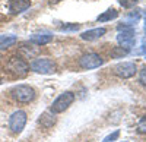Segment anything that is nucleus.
I'll return each instance as SVG.
<instances>
[{"label": "nucleus", "instance_id": "obj_7", "mask_svg": "<svg viewBox=\"0 0 146 142\" xmlns=\"http://www.w3.org/2000/svg\"><path fill=\"white\" fill-rule=\"evenodd\" d=\"M114 73L123 79L131 78L133 75L136 73V65L131 63V62H123V63H118L114 67Z\"/></svg>", "mask_w": 146, "mask_h": 142}, {"label": "nucleus", "instance_id": "obj_16", "mask_svg": "<svg viewBox=\"0 0 146 142\" xmlns=\"http://www.w3.org/2000/svg\"><path fill=\"white\" fill-rule=\"evenodd\" d=\"M111 54L114 57H121V56L127 54V50H124V47H115V49L111 51Z\"/></svg>", "mask_w": 146, "mask_h": 142}, {"label": "nucleus", "instance_id": "obj_8", "mask_svg": "<svg viewBox=\"0 0 146 142\" xmlns=\"http://www.w3.org/2000/svg\"><path fill=\"white\" fill-rule=\"evenodd\" d=\"M31 6V0H10L9 2V12L12 15H18L25 12Z\"/></svg>", "mask_w": 146, "mask_h": 142}, {"label": "nucleus", "instance_id": "obj_4", "mask_svg": "<svg viewBox=\"0 0 146 142\" xmlns=\"http://www.w3.org/2000/svg\"><path fill=\"white\" fill-rule=\"evenodd\" d=\"M6 67H7V70L10 73H13L15 76H19V78L25 76L28 73V70H29L28 63L23 60V59H21V57H10Z\"/></svg>", "mask_w": 146, "mask_h": 142}, {"label": "nucleus", "instance_id": "obj_5", "mask_svg": "<svg viewBox=\"0 0 146 142\" xmlns=\"http://www.w3.org/2000/svg\"><path fill=\"white\" fill-rule=\"evenodd\" d=\"M27 125V113L23 110H18L12 113L9 117V129L13 133H21Z\"/></svg>", "mask_w": 146, "mask_h": 142}, {"label": "nucleus", "instance_id": "obj_15", "mask_svg": "<svg viewBox=\"0 0 146 142\" xmlns=\"http://www.w3.org/2000/svg\"><path fill=\"white\" fill-rule=\"evenodd\" d=\"M80 28V25L79 23H64L63 27H60V31H63V32H75V31H78Z\"/></svg>", "mask_w": 146, "mask_h": 142}, {"label": "nucleus", "instance_id": "obj_3", "mask_svg": "<svg viewBox=\"0 0 146 142\" xmlns=\"http://www.w3.org/2000/svg\"><path fill=\"white\" fill-rule=\"evenodd\" d=\"M73 101H75V94L70 92V91L63 92L62 95H58L53 101V104H51V113H62V111L67 110L69 105H72Z\"/></svg>", "mask_w": 146, "mask_h": 142}, {"label": "nucleus", "instance_id": "obj_19", "mask_svg": "<svg viewBox=\"0 0 146 142\" xmlns=\"http://www.w3.org/2000/svg\"><path fill=\"white\" fill-rule=\"evenodd\" d=\"M139 131L140 132H146V117H143L142 122L139 123Z\"/></svg>", "mask_w": 146, "mask_h": 142}, {"label": "nucleus", "instance_id": "obj_20", "mask_svg": "<svg viewBox=\"0 0 146 142\" xmlns=\"http://www.w3.org/2000/svg\"><path fill=\"white\" fill-rule=\"evenodd\" d=\"M117 136H118V132H115V133H114L113 136H108V138H107V139H105L104 142H110V141H111V139H114V138H117Z\"/></svg>", "mask_w": 146, "mask_h": 142}, {"label": "nucleus", "instance_id": "obj_18", "mask_svg": "<svg viewBox=\"0 0 146 142\" xmlns=\"http://www.w3.org/2000/svg\"><path fill=\"white\" fill-rule=\"evenodd\" d=\"M139 79H140V82L143 85H146V66L140 70V73H139Z\"/></svg>", "mask_w": 146, "mask_h": 142}, {"label": "nucleus", "instance_id": "obj_22", "mask_svg": "<svg viewBox=\"0 0 146 142\" xmlns=\"http://www.w3.org/2000/svg\"><path fill=\"white\" fill-rule=\"evenodd\" d=\"M0 84H2V81H0Z\"/></svg>", "mask_w": 146, "mask_h": 142}, {"label": "nucleus", "instance_id": "obj_12", "mask_svg": "<svg viewBox=\"0 0 146 142\" xmlns=\"http://www.w3.org/2000/svg\"><path fill=\"white\" fill-rule=\"evenodd\" d=\"M53 40V35L51 34H35L31 37V43L36 44V45H44V44H48Z\"/></svg>", "mask_w": 146, "mask_h": 142}, {"label": "nucleus", "instance_id": "obj_6", "mask_svg": "<svg viewBox=\"0 0 146 142\" xmlns=\"http://www.w3.org/2000/svg\"><path fill=\"white\" fill-rule=\"evenodd\" d=\"M79 65L82 69H86V70H91V69H96L104 65V59L96 54V53H88L79 59Z\"/></svg>", "mask_w": 146, "mask_h": 142}, {"label": "nucleus", "instance_id": "obj_13", "mask_svg": "<svg viewBox=\"0 0 146 142\" xmlns=\"http://www.w3.org/2000/svg\"><path fill=\"white\" fill-rule=\"evenodd\" d=\"M117 16H118V12L115 9H108L107 12H104L102 15H100L98 18H96V21L98 22H108L111 19H115Z\"/></svg>", "mask_w": 146, "mask_h": 142}, {"label": "nucleus", "instance_id": "obj_2", "mask_svg": "<svg viewBox=\"0 0 146 142\" xmlns=\"http://www.w3.org/2000/svg\"><path fill=\"white\" fill-rule=\"evenodd\" d=\"M31 69L34 72H38V73H44V75H50L53 72H56V63L51 60V59H47V57H38L35 60L31 62Z\"/></svg>", "mask_w": 146, "mask_h": 142}, {"label": "nucleus", "instance_id": "obj_9", "mask_svg": "<svg viewBox=\"0 0 146 142\" xmlns=\"http://www.w3.org/2000/svg\"><path fill=\"white\" fill-rule=\"evenodd\" d=\"M105 32H107L105 28H94V29H89V31L82 32L80 38L85 40V41H95V40H98V38L104 37Z\"/></svg>", "mask_w": 146, "mask_h": 142}, {"label": "nucleus", "instance_id": "obj_10", "mask_svg": "<svg viewBox=\"0 0 146 142\" xmlns=\"http://www.w3.org/2000/svg\"><path fill=\"white\" fill-rule=\"evenodd\" d=\"M118 43L124 47V49H129V47H131L133 44H135V35H133V28L131 29H126L123 31L121 34H118L117 37Z\"/></svg>", "mask_w": 146, "mask_h": 142}, {"label": "nucleus", "instance_id": "obj_17", "mask_svg": "<svg viewBox=\"0 0 146 142\" xmlns=\"http://www.w3.org/2000/svg\"><path fill=\"white\" fill-rule=\"evenodd\" d=\"M120 2V5L123 6V7H126V9H129V7H133L135 6L139 0H118Z\"/></svg>", "mask_w": 146, "mask_h": 142}, {"label": "nucleus", "instance_id": "obj_1", "mask_svg": "<svg viewBox=\"0 0 146 142\" xmlns=\"http://www.w3.org/2000/svg\"><path fill=\"white\" fill-rule=\"evenodd\" d=\"M10 95L13 97V100H16L18 103H31L34 98H35V89L29 85H25V84H21V85H16L12 88L10 91Z\"/></svg>", "mask_w": 146, "mask_h": 142}, {"label": "nucleus", "instance_id": "obj_11", "mask_svg": "<svg viewBox=\"0 0 146 142\" xmlns=\"http://www.w3.org/2000/svg\"><path fill=\"white\" fill-rule=\"evenodd\" d=\"M18 41V37L16 35H0V50H6L9 47H12L15 43Z\"/></svg>", "mask_w": 146, "mask_h": 142}, {"label": "nucleus", "instance_id": "obj_14", "mask_svg": "<svg viewBox=\"0 0 146 142\" xmlns=\"http://www.w3.org/2000/svg\"><path fill=\"white\" fill-rule=\"evenodd\" d=\"M40 123H41V126H44V127H51V126L56 123V117H54L51 113H44V114L41 116V119H40Z\"/></svg>", "mask_w": 146, "mask_h": 142}, {"label": "nucleus", "instance_id": "obj_21", "mask_svg": "<svg viewBox=\"0 0 146 142\" xmlns=\"http://www.w3.org/2000/svg\"><path fill=\"white\" fill-rule=\"evenodd\" d=\"M58 2H62V0H48V3H50V5H56Z\"/></svg>", "mask_w": 146, "mask_h": 142}]
</instances>
